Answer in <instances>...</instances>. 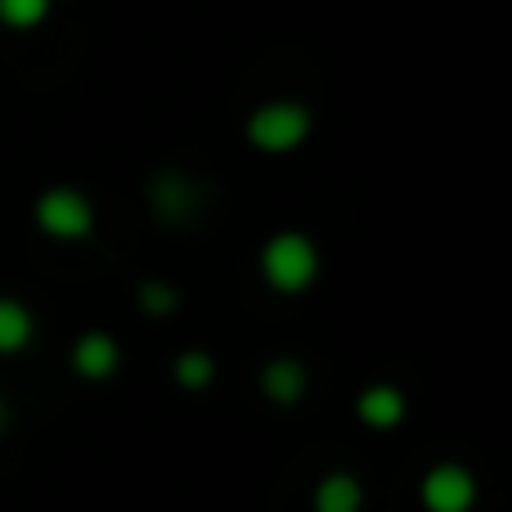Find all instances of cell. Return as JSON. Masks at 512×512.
<instances>
[{
	"instance_id": "obj_14",
	"label": "cell",
	"mask_w": 512,
	"mask_h": 512,
	"mask_svg": "<svg viewBox=\"0 0 512 512\" xmlns=\"http://www.w3.org/2000/svg\"><path fill=\"white\" fill-rule=\"evenodd\" d=\"M0 423H5V409H0Z\"/></svg>"
},
{
	"instance_id": "obj_3",
	"label": "cell",
	"mask_w": 512,
	"mask_h": 512,
	"mask_svg": "<svg viewBox=\"0 0 512 512\" xmlns=\"http://www.w3.org/2000/svg\"><path fill=\"white\" fill-rule=\"evenodd\" d=\"M36 225L54 239H86L90 225H95V212L77 189H50V194L36 198Z\"/></svg>"
},
{
	"instance_id": "obj_10",
	"label": "cell",
	"mask_w": 512,
	"mask_h": 512,
	"mask_svg": "<svg viewBox=\"0 0 512 512\" xmlns=\"http://www.w3.org/2000/svg\"><path fill=\"white\" fill-rule=\"evenodd\" d=\"M189 203H194V194H189V185L180 176H162L158 185H153V207H158L167 221H180V216L189 212Z\"/></svg>"
},
{
	"instance_id": "obj_2",
	"label": "cell",
	"mask_w": 512,
	"mask_h": 512,
	"mask_svg": "<svg viewBox=\"0 0 512 512\" xmlns=\"http://www.w3.org/2000/svg\"><path fill=\"white\" fill-rule=\"evenodd\" d=\"M306 135H310V113L301 104H288V99L256 108L248 122V140L265 153H288V149H297Z\"/></svg>"
},
{
	"instance_id": "obj_1",
	"label": "cell",
	"mask_w": 512,
	"mask_h": 512,
	"mask_svg": "<svg viewBox=\"0 0 512 512\" xmlns=\"http://www.w3.org/2000/svg\"><path fill=\"white\" fill-rule=\"evenodd\" d=\"M261 270L279 292H301L319 274V252L306 234H274L261 252Z\"/></svg>"
},
{
	"instance_id": "obj_9",
	"label": "cell",
	"mask_w": 512,
	"mask_h": 512,
	"mask_svg": "<svg viewBox=\"0 0 512 512\" xmlns=\"http://www.w3.org/2000/svg\"><path fill=\"white\" fill-rule=\"evenodd\" d=\"M32 337V315L23 301L0 297V351H23Z\"/></svg>"
},
{
	"instance_id": "obj_6",
	"label": "cell",
	"mask_w": 512,
	"mask_h": 512,
	"mask_svg": "<svg viewBox=\"0 0 512 512\" xmlns=\"http://www.w3.org/2000/svg\"><path fill=\"white\" fill-rule=\"evenodd\" d=\"M360 504H364V490L351 472H333L315 490V512H360Z\"/></svg>"
},
{
	"instance_id": "obj_4",
	"label": "cell",
	"mask_w": 512,
	"mask_h": 512,
	"mask_svg": "<svg viewBox=\"0 0 512 512\" xmlns=\"http://www.w3.org/2000/svg\"><path fill=\"white\" fill-rule=\"evenodd\" d=\"M423 504H427V512H468L477 504V481H472V472L459 468V463H441V468H432L423 481Z\"/></svg>"
},
{
	"instance_id": "obj_8",
	"label": "cell",
	"mask_w": 512,
	"mask_h": 512,
	"mask_svg": "<svg viewBox=\"0 0 512 512\" xmlns=\"http://www.w3.org/2000/svg\"><path fill=\"white\" fill-rule=\"evenodd\" d=\"M261 387L270 400H279V405H292V400L306 391V369H301L297 360H274L270 369L261 373Z\"/></svg>"
},
{
	"instance_id": "obj_12",
	"label": "cell",
	"mask_w": 512,
	"mask_h": 512,
	"mask_svg": "<svg viewBox=\"0 0 512 512\" xmlns=\"http://www.w3.org/2000/svg\"><path fill=\"white\" fill-rule=\"evenodd\" d=\"M212 355H203V351H189V355H180L176 360V382L180 387H207L212 382Z\"/></svg>"
},
{
	"instance_id": "obj_11",
	"label": "cell",
	"mask_w": 512,
	"mask_h": 512,
	"mask_svg": "<svg viewBox=\"0 0 512 512\" xmlns=\"http://www.w3.org/2000/svg\"><path fill=\"white\" fill-rule=\"evenodd\" d=\"M50 14V0H0V23L5 27H36Z\"/></svg>"
},
{
	"instance_id": "obj_5",
	"label": "cell",
	"mask_w": 512,
	"mask_h": 512,
	"mask_svg": "<svg viewBox=\"0 0 512 512\" xmlns=\"http://www.w3.org/2000/svg\"><path fill=\"white\" fill-rule=\"evenodd\" d=\"M117 360H122V351H117V342L108 333H86L72 346V369L90 382H104L117 369Z\"/></svg>"
},
{
	"instance_id": "obj_13",
	"label": "cell",
	"mask_w": 512,
	"mask_h": 512,
	"mask_svg": "<svg viewBox=\"0 0 512 512\" xmlns=\"http://www.w3.org/2000/svg\"><path fill=\"white\" fill-rule=\"evenodd\" d=\"M140 301H144V310H149V315H171V310H176V292H171L167 283H144Z\"/></svg>"
},
{
	"instance_id": "obj_7",
	"label": "cell",
	"mask_w": 512,
	"mask_h": 512,
	"mask_svg": "<svg viewBox=\"0 0 512 512\" xmlns=\"http://www.w3.org/2000/svg\"><path fill=\"white\" fill-rule=\"evenodd\" d=\"M355 409H360V418L369 427H396L405 418V396L396 387H369Z\"/></svg>"
}]
</instances>
